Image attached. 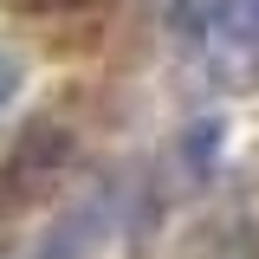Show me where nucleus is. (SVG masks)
I'll list each match as a JSON object with an SVG mask.
<instances>
[{"label":"nucleus","mask_w":259,"mask_h":259,"mask_svg":"<svg viewBox=\"0 0 259 259\" xmlns=\"http://www.w3.org/2000/svg\"><path fill=\"white\" fill-rule=\"evenodd\" d=\"M65 143L59 130H32V136H20V149H13V162H7V175H0V201H26V194H46V182L65 168Z\"/></svg>","instance_id":"f257e3e1"},{"label":"nucleus","mask_w":259,"mask_h":259,"mask_svg":"<svg viewBox=\"0 0 259 259\" xmlns=\"http://www.w3.org/2000/svg\"><path fill=\"white\" fill-rule=\"evenodd\" d=\"M207 52H214V71L221 78H246L259 65V0H227Z\"/></svg>","instance_id":"f03ea898"},{"label":"nucleus","mask_w":259,"mask_h":259,"mask_svg":"<svg viewBox=\"0 0 259 259\" xmlns=\"http://www.w3.org/2000/svg\"><path fill=\"white\" fill-rule=\"evenodd\" d=\"M110 201H91V207H78V214H65L52 233H46V246H39V259H91L97 246H104V233H110Z\"/></svg>","instance_id":"7ed1b4c3"},{"label":"nucleus","mask_w":259,"mask_h":259,"mask_svg":"<svg viewBox=\"0 0 259 259\" xmlns=\"http://www.w3.org/2000/svg\"><path fill=\"white\" fill-rule=\"evenodd\" d=\"M221 7L227 0H175V7H168V32H175L182 46H201V52H207V39L221 26Z\"/></svg>","instance_id":"20e7f679"},{"label":"nucleus","mask_w":259,"mask_h":259,"mask_svg":"<svg viewBox=\"0 0 259 259\" xmlns=\"http://www.w3.org/2000/svg\"><path fill=\"white\" fill-rule=\"evenodd\" d=\"M182 162L194 175H214V162H221V117H194L182 130Z\"/></svg>","instance_id":"39448f33"},{"label":"nucleus","mask_w":259,"mask_h":259,"mask_svg":"<svg viewBox=\"0 0 259 259\" xmlns=\"http://www.w3.org/2000/svg\"><path fill=\"white\" fill-rule=\"evenodd\" d=\"M20 78H26V65H20V52H13V46H0V110L13 104V91H20Z\"/></svg>","instance_id":"423d86ee"},{"label":"nucleus","mask_w":259,"mask_h":259,"mask_svg":"<svg viewBox=\"0 0 259 259\" xmlns=\"http://www.w3.org/2000/svg\"><path fill=\"white\" fill-rule=\"evenodd\" d=\"M20 7H32V13H59V7H84V0H20Z\"/></svg>","instance_id":"0eeeda50"}]
</instances>
